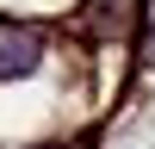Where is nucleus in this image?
<instances>
[{"instance_id":"obj_1","label":"nucleus","mask_w":155,"mask_h":149,"mask_svg":"<svg viewBox=\"0 0 155 149\" xmlns=\"http://www.w3.org/2000/svg\"><path fill=\"white\" fill-rule=\"evenodd\" d=\"M44 56H50V37L37 25H6L0 31V87L6 81H31L44 68Z\"/></svg>"}]
</instances>
